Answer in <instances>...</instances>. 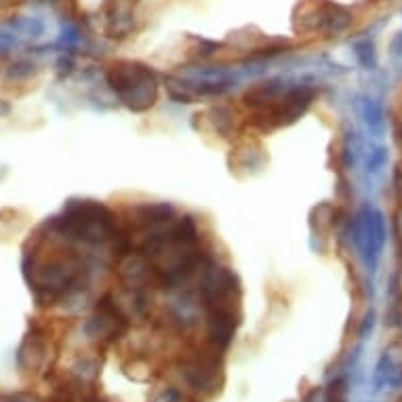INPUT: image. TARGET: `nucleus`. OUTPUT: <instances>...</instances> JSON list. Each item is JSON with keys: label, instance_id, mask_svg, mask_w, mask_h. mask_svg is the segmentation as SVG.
<instances>
[{"label": "nucleus", "instance_id": "f257e3e1", "mask_svg": "<svg viewBox=\"0 0 402 402\" xmlns=\"http://www.w3.org/2000/svg\"><path fill=\"white\" fill-rule=\"evenodd\" d=\"M108 85L133 110H145L156 99V76L141 63H116L108 72Z\"/></svg>", "mask_w": 402, "mask_h": 402}, {"label": "nucleus", "instance_id": "39448f33", "mask_svg": "<svg viewBox=\"0 0 402 402\" xmlns=\"http://www.w3.org/2000/svg\"><path fill=\"white\" fill-rule=\"evenodd\" d=\"M346 379H335L329 390H327V396L324 402H346V394H348V388H346Z\"/></svg>", "mask_w": 402, "mask_h": 402}, {"label": "nucleus", "instance_id": "f03ea898", "mask_svg": "<svg viewBox=\"0 0 402 402\" xmlns=\"http://www.w3.org/2000/svg\"><path fill=\"white\" fill-rule=\"evenodd\" d=\"M221 371V365L217 356L202 354L198 358H190L181 365V375L188 382V386L200 394H213L217 390V375Z\"/></svg>", "mask_w": 402, "mask_h": 402}, {"label": "nucleus", "instance_id": "423d86ee", "mask_svg": "<svg viewBox=\"0 0 402 402\" xmlns=\"http://www.w3.org/2000/svg\"><path fill=\"white\" fill-rule=\"evenodd\" d=\"M32 72H34V66H32V63H28V61H19V63L11 66L8 76H11V78H21V76L32 74Z\"/></svg>", "mask_w": 402, "mask_h": 402}, {"label": "nucleus", "instance_id": "0eeeda50", "mask_svg": "<svg viewBox=\"0 0 402 402\" xmlns=\"http://www.w3.org/2000/svg\"><path fill=\"white\" fill-rule=\"evenodd\" d=\"M320 394H322V390H320V388H314V390H312V392L303 398V402H318Z\"/></svg>", "mask_w": 402, "mask_h": 402}, {"label": "nucleus", "instance_id": "6e6552de", "mask_svg": "<svg viewBox=\"0 0 402 402\" xmlns=\"http://www.w3.org/2000/svg\"><path fill=\"white\" fill-rule=\"evenodd\" d=\"M401 379H402V377H401Z\"/></svg>", "mask_w": 402, "mask_h": 402}, {"label": "nucleus", "instance_id": "7ed1b4c3", "mask_svg": "<svg viewBox=\"0 0 402 402\" xmlns=\"http://www.w3.org/2000/svg\"><path fill=\"white\" fill-rule=\"evenodd\" d=\"M236 327H238V320L232 307L228 305L207 307V337H209L211 348L226 350L234 337Z\"/></svg>", "mask_w": 402, "mask_h": 402}, {"label": "nucleus", "instance_id": "20e7f679", "mask_svg": "<svg viewBox=\"0 0 402 402\" xmlns=\"http://www.w3.org/2000/svg\"><path fill=\"white\" fill-rule=\"evenodd\" d=\"M135 213H137V221L141 224V226H158V224H164V221H169V217H171V207L169 205H145V207H137L135 209Z\"/></svg>", "mask_w": 402, "mask_h": 402}]
</instances>
